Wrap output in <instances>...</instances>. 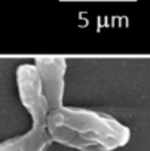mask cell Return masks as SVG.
<instances>
[{
	"label": "cell",
	"instance_id": "obj_1",
	"mask_svg": "<svg viewBox=\"0 0 150 151\" xmlns=\"http://www.w3.org/2000/svg\"><path fill=\"white\" fill-rule=\"evenodd\" d=\"M46 127L52 142L78 151H113L131 139L128 126L113 116L79 107H59L49 111Z\"/></svg>",
	"mask_w": 150,
	"mask_h": 151
},
{
	"label": "cell",
	"instance_id": "obj_2",
	"mask_svg": "<svg viewBox=\"0 0 150 151\" xmlns=\"http://www.w3.org/2000/svg\"><path fill=\"white\" fill-rule=\"evenodd\" d=\"M15 79L20 101L30 114L33 124L28 132L0 142V151H46L52 144L51 135L46 127L49 108L43 96L34 65H18Z\"/></svg>",
	"mask_w": 150,
	"mask_h": 151
},
{
	"label": "cell",
	"instance_id": "obj_3",
	"mask_svg": "<svg viewBox=\"0 0 150 151\" xmlns=\"http://www.w3.org/2000/svg\"><path fill=\"white\" fill-rule=\"evenodd\" d=\"M34 68L39 76L43 96L49 111L62 107L64 80L67 71V61L58 55H39L34 58Z\"/></svg>",
	"mask_w": 150,
	"mask_h": 151
}]
</instances>
